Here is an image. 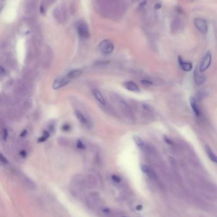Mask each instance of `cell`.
I'll use <instances>...</instances> for the list:
<instances>
[{
    "label": "cell",
    "instance_id": "cell-8",
    "mask_svg": "<svg viewBox=\"0 0 217 217\" xmlns=\"http://www.w3.org/2000/svg\"><path fill=\"white\" fill-rule=\"evenodd\" d=\"M194 81L195 84L198 86H200L203 84L205 82V76L203 74V73L199 71V70L195 69L194 74Z\"/></svg>",
    "mask_w": 217,
    "mask_h": 217
},
{
    "label": "cell",
    "instance_id": "cell-13",
    "mask_svg": "<svg viewBox=\"0 0 217 217\" xmlns=\"http://www.w3.org/2000/svg\"><path fill=\"white\" fill-rule=\"evenodd\" d=\"M178 62L180 67L185 72H189L192 70V64L190 62L184 61V60L180 57H179L178 58Z\"/></svg>",
    "mask_w": 217,
    "mask_h": 217
},
{
    "label": "cell",
    "instance_id": "cell-24",
    "mask_svg": "<svg viewBox=\"0 0 217 217\" xmlns=\"http://www.w3.org/2000/svg\"><path fill=\"white\" fill-rule=\"evenodd\" d=\"M164 141L169 145H173V141L171 140V139H169V138H168L167 137H165V136H164Z\"/></svg>",
    "mask_w": 217,
    "mask_h": 217
},
{
    "label": "cell",
    "instance_id": "cell-21",
    "mask_svg": "<svg viewBox=\"0 0 217 217\" xmlns=\"http://www.w3.org/2000/svg\"><path fill=\"white\" fill-rule=\"evenodd\" d=\"M0 160H1V162L4 164H8V161L5 157H4V156H3L2 154H1V155H0Z\"/></svg>",
    "mask_w": 217,
    "mask_h": 217
},
{
    "label": "cell",
    "instance_id": "cell-27",
    "mask_svg": "<svg viewBox=\"0 0 217 217\" xmlns=\"http://www.w3.org/2000/svg\"><path fill=\"white\" fill-rule=\"evenodd\" d=\"M20 154H21V156H22L23 158H25L26 156V153L25 152V151H24V150L23 151H21V153H20Z\"/></svg>",
    "mask_w": 217,
    "mask_h": 217
},
{
    "label": "cell",
    "instance_id": "cell-7",
    "mask_svg": "<svg viewBox=\"0 0 217 217\" xmlns=\"http://www.w3.org/2000/svg\"><path fill=\"white\" fill-rule=\"evenodd\" d=\"M182 26V23L178 18H175L173 20L171 24V31L172 33H177L180 31V29Z\"/></svg>",
    "mask_w": 217,
    "mask_h": 217
},
{
    "label": "cell",
    "instance_id": "cell-9",
    "mask_svg": "<svg viewBox=\"0 0 217 217\" xmlns=\"http://www.w3.org/2000/svg\"><path fill=\"white\" fill-rule=\"evenodd\" d=\"M141 170L143 172L147 175V176L150 178H155L156 175L155 171L153 170V169L152 168H150V166L144 164H141Z\"/></svg>",
    "mask_w": 217,
    "mask_h": 217
},
{
    "label": "cell",
    "instance_id": "cell-12",
    "mask_svg": "<svg viewBox=\"0 0 217 217\" xmlns=\"http://www.w3.org/2000/svg\"><path fill=\"white\" fill-rule=\"evenodd\" d=\"M190 107L192 109V110L194 111V114L197 116H200L201 115V110L199 109V107L198 105V102H197V100L194 97H191L190 99Z\"/></svg>",
    "mask_w": 217,
    "mask_h": 217
},
{
    "label": "cell",
    "instance_id": "cell-11",
    "mask_svg": "<svg viewBox=\"0 0 217 217\" xmlns=\"http://www.w3.org/2000/svg\"><path fill=\"white\" fill-rule=\"evenodd\" d=\"M75 116L77 118L78 120L80 121V123L82 124L83 125L86 126V127H89L90 124L89 119L85 116L82 112H80L78 110H75Z\"/></svg>",
    "mask_w": 217,
    "mask_h": 217
},
{
    "label": "cell",
    "instance_id": "cell-1",
    "mask_svg": "<svg viewBox=\"0 0 217 217\" xmlns=\"http://www.w3.org/2000/svg\"><path fill=\"white\" fill-rule=\"evenodd\" d=\"M211 60H212V55L211 52L210 51L207 52L204 54L203 59H202L199 65V70L201 73H203L210 67L211 63Z\"/></svg>",
    "mask_w": 217,
    "mask_h": 217
},
{
    "label": "cell",
    "instance_id": "cell-15",
    "mask_svg": "<svg viewBox=\"0 0 217 217\" xmlns=\"http://www.w3.org/2000/svg\"><path fill=\"white\" fill-rule=\"evenodd\" d=\"M205 150L210 159L213 161V163L217 164V156L214 153L213 150L208 145H205Z\"/></svg>",
    "mask_w": 217,
    "mask_h": 217
},
{
    "label": "cell",
    "instance_id": "cell-18",
    "mask_svg": "<svg viewBox=\"0 0 217 217\" xmlns=\"http://www.w3.org/2000/svg\"><path fill=\"white\" fill-rule=\"evenodd\" d=\"M26 7L27 10H29L30 13L34 11V8H37V3H35V0H29L26 4Z\"/></svg>",
    "mask_w": 217,
    "mask_h": 217
},
{
    "label": "cell",
    "instance_id": "cell-29",
    "mask_svg": "<svg viewBox=\"0 0 217 217\" xmlns=\"http://www.w3.org/2000/svg\"><path fill=\"white\" fill-rule=\"evenodd\" d=\"M122 217H126V216H122Z\"/></svg>",
    "mask_w": 217,
    "mask_h": 217
},
{
    "label": "cell",
    "instance_id": "cell-22",
    "mask_svg": "<svg viewBox=\"0 0 217 217\" xmlns=\"http://www.w3.org/2000/svg\"><path fill=\"white\" fill-rule=\"evenodd\" d=\"M112 178L115 181V182H117V183H119L121 181L119 176H118L117 175H113L112 176Z\"/></svg>",
    "mask_w": 217,
    "mask_h": 217
},
{
    "label": "cell",
    "instance_id": "cell-5",
    "mask_svg": "<svg viewBox=\"0 0 217 217\" xmlns=\"http://www.w3.org/2000/svg\"><path fill=\"white\" fill-rule=\"evenodd\" d=\"M194 24L195 26L198 28L199 31L206 34L208 32V24L204 19L201 18H196L194 20Z\"/></svg>",
    "mask_w": 217,
    "mask_h": 217
},
{
    "label": "cell",
    "instance_id": "cell-19",
    "mask_svg": "<svg viewBox=\"0 0 217 217\" xmlns=\"http://www.w3.org/2000/svg\"><path fill=\"white\" fill-rule=\"evenodd\" d=\"M48 137H49V133L47 132H44V135H43V137H40L39 138L38 142H44V141L46 140Z\"/></svg>",
    "mask_w": 217,
    "mask_h": 217
},
{
    "label": "cell",
    "instance_id": "cell-3",
    "mask_svg": "<svg viewBox=\"0 0 217 217\" xmlns=\"http://www.w3.org/2000/svg\"><path fill=\"white\" fill-rule=\"evenodd\" d=\"M54 17L58 22L60 24L64 22L66 20L67 13L64 7L60 6L55 8L54 11Z\"/></svg>",
    "mask_w": 217,
    "mask_h": 217
},
{
    "label": "cell",
    "instance_id": "cell-2",
    "mask_svg": "<svg viewBox=\"0 0 217 217\" xmlns=\"http://www.w3.org/2000/svg\"><path fill=\"white\" fill-rule=\"evenodd\" d=\"M114 50V45L110 40H104L99 45V50L104 55L111 54Z\"/></svg>",
    "mask_w": 217,
    "mask_h": 217
},
{
    "label": "cell",
    "instance_id": "cell-23",
    "mask_svg": "<svg viewBox=\"0 0 217 217\" xmlns=\"http://www.w3.org/2000/svg\"><path fill=\"white\" fill-rule=\"evenodd\" d=\"M8 137V132L6 129L3 130V138L4 140H6Z\"/></svg>",
    "mask_w": 217,
    "mask_h": 217
},
{
    "label": "cell",
    "instance_id": "cell-26",
    "mask_svg": "<svg viewBox=\"0 0 217 217\" xmlns=\"http://www.w3.org/2000/svg\"><path fill=\"white\" fill-rule=\"evenodd\" d=\"M70 129V127H69V124H64V126H63V130H64V131H68V130H69Z\"/></svg>",
    "mask_w": 217,
    "mask_h": 217
},
{
    "label": "cell",
    "instance_id": "cell-10",
    "mask_svg": "<svg viewBox=\"0 0 217 217\" xmlns=\"http://www.w3.org/2000/svg\"><path fill=\"white\" fill-rule=\"evenodd\" d=\"M124 87L127 89L128 90L132 92H139V88L138 86L136 84L134 81H126L124 83Z\"/></svg>",
    "mask_w": 217,
    "mask_h": 217
},
{
    "label": "cell",
    "instance_id": "cell-17",
    "mask_svg": "<svg viewBox=\"0 0 217 217\" xmlns=\"http://www.w3.org/2000/svg\"><path fill=\"white\" fill-rule=\"evenodd\" d=\"M82 74V71L81 70L75 69V70H72V71H71L70 73H69L67 75V76L70 79H75V78H78Z\"/></svg>",
    "mask_w": 217,
    "mask_h": 217
},
{
    "label": "cell",
    "instance_id": "cell-4",
    "mask_svg": "<svg viewBox=\"0 0 217 217\" xmlns=\"http://www.w3.org/2000/svg\"><path fill=\"white\" fill-rule=\"evenodd\" d=\"M77 29L79 36L84 39L88 38L89 37V30L87 25L83 21H80L77 23Z\"/></svg>",
    "mask_w": 217,
    "mask_h": 217
},
{
    "label": "cell",
    "instance_id": "cell-6",
    "mask_svg": "<svg viewBox=\"0 0 217 217\" xmlns=\"http://www.w3.org/2000/svg\"><path fill=\"white\" fill-rule=\"evenodd\" d=\"M70 80L71 79L67 76L65 77H62L55 79L53 83V88L54 90H59L60 88H61L65 87L66 84H68L70 81Z\"/></svg>",
    "mask_w": 217,
    "mask_h": 217
},
{
    "label": "cell",
    "instance_id": "cell-20",
    "mask_svg": "<svg viewBox=\"0 0 217 217\" xmlns=\"http://www.w3.org/2000/svg\"><path fill=\"white\" fill-rule=\"evenodd\" d=\"M77 147L78 149H85V146L84 145V144L83 143V142L82 140H78V142L77 143Z\"/></svg>",
    "mask_w": 217,
    "mask_h": 217
},
{
    "label": "cell",
    "instance_id": "cell-25",
    "mask_svg": "<svg viewBox=\"0 0 217 217\" xmlns=\"http://www.w3.org/2000/svg\"><path fill=\"white\" fill-rule=\"evenodd\" d=\"M141 83H142L143 84L146 85V86L152 85V83L150 82L149 81H148V80H141Z\"/></svg>",
    "mask_w": 217,
    "mask_h": 217
},
{
    "label": "cell",
    "instance_id": "cell-16",
    "mask_svg": "<svg viewBox=\"0 0 217 217\" xmlns=\"http://www.w3.org/2000/svg\"><path fill=\"white\" fill-rule=\"evenodd\" d=\"M133 140L136 145H137L141 150H144L145 149V144L139 137H138L137 135H135L133 137Z\"/></svg>",
    "mask_w": 217,
    "mask_h": 217
},
{
    "label": "cell",
    "instance_id": "cell-28",
    "mask_svg": "<svg viewBox=\"0 0 217 217\" xmlns=\"http://www.w3.org/2000/svg\"><path fill=\"white\" fill-rule=\"evenodd\" d=\"M26 133H27V131L26 130H24V132L21 134V136H22V137H24V136H25L26 135Z\"/></svg>",
    "mask_w": 217,
    "mask_h": 217
},
{
    "label": "cell",
    "instance_id": "cell-14",
    "mask_svg": "<svg viewBox=\"0 0 217 217\" xmlns=\"http://www.w3.org/2000/svg\"><path fill=\"white\" fill-rule=\"evenodd\" d=\"M92 93H93V95H94V97H95V99H96L101 104L103 105H106L105 99L103 97V95H102V93H101L100 91H99L98 90H96V89H94L92 91Z\"/></svg>",
    "mask_w": 217,
    "mask_h": 217
}]
</instances>
